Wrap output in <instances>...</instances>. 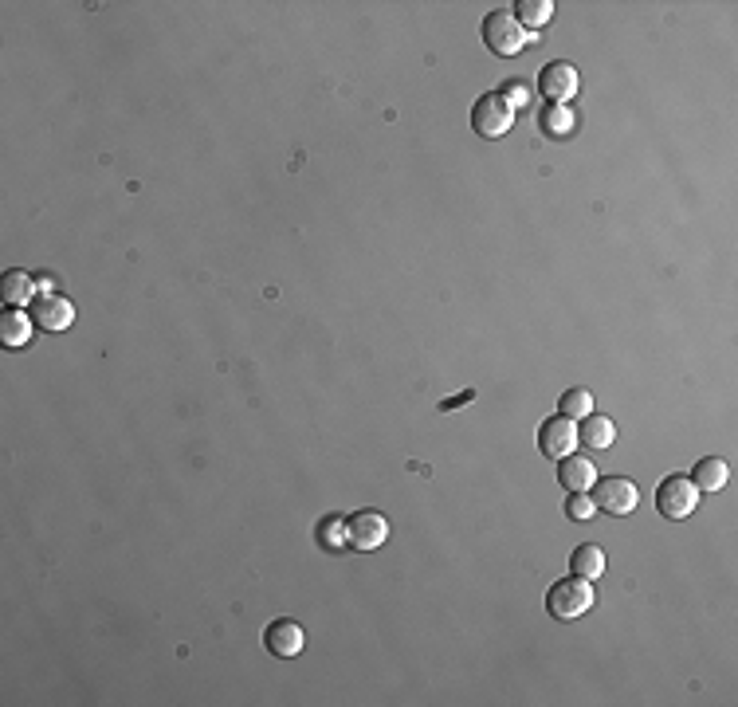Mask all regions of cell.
I'll return each mask as SVG.
<instances>
[{"instance_id": "13", "label": "cell", "mask_w": 738, "mask_h": 707, "mask_svg": "<svg viewBox=\"0 0 738 707\" xmlns=\"http://www.w3.org/2000/svg\"><path fill=\"white\" fill-rule=\"evenodd\" d=\"M558 484L566 491H589L597 484V468H593V460L589 456H562L558 460Z\"/></svg>"}, {"instance_id": "2", "label": "cell", "mask_w": 738, "mask_h": 707, "mask_svg": "<svg viewBox=\"0 0 738 707\" xmlns=\"http://www.w3.org/2000/svg\"><path fill=\"white\" fill-rule=\"evenodd\" d=\"M593 582H585V578H562V582H554L550 586V594H546V609H550V617H558V621H574L581 613H589L593 609Z\"/></svg>"}, {"instance_id": "7", "label": "cell", "mask_w": 738, "mask_h": 707, "mask_svg": "<svg viewBox=\"0 0 738 707\" xmlns=\"http://www.w3.org/2000/svg\"><path fill=\"white\" fill-rule=\"evenodd\" d=\"M538 448H542V456L546 460H562V456H570L574 448H578V421H570V417H546L542 421V429H538Z\"/></svg>"}, {"instance_id": "21", "label": "cell", "mask_w": 738, "mask_h": 707, "mask_svg": "<svg viewBox=\"0 0 738 707\" xmlns=\"http://www.w3.org/2000/svg\"><path fill=\"white\" fill-rule=\"evenodd\" d=\"M566 515H570L574 523H589V519L597 515L593 495H589V491H570V499H566Z\"/></svg>"}, {"instance_id": "10", "label": "cell", "mask_w": 738, "mask_h": 707, "mask_svg": "<svg viewBox=\"0 0 738 707\" xmlns=\"http://www.w3.org/2000/svg\"><path fill=\"white\" fill-rule=\"evenodd\" d=\"M32 319H36V327L44 330H67L75 323V307H71V299L55 295V291H44L32 303Z\"/></svg>"}, {"instance_id": "4", "label": "cell", "mask_w": 738, "mask_h": 707, "mask_svg": "<svg viewBox=\"0 0 738 707\" xmlns=\"http://www.w3.org/2000/svg\"><path fill=\"white\" fill-rule=\"evenodd\" d=\"M695 503H699V491H695V484L687 476H664L660 480V488H656V511L664 519L680 523V519H687L695 511Z\"/></svg>"}, {"instance_id": "16", "label": "cell", "mask_w": 738, "mask_h": 707, "mask_svg": "<svg viewBox=\"0 0 738 707\" xmlns=\"http://www.w3.org/2000/svg\"><path fill=\"white\" fill-rule=\"evenodd\" d=\"M605 550L601 546H593V543H581L574 554H570V574L574 578H585V582H597L601 574H605Z\"/></svg>"}, {"instance_id": "5", "label": "cell", "mask_w": 738, "mask_h": 707, "mask_svg": "<svg viewBox=\"0 0 738 707\" xmlns=\"http://www.w3.org/2000/svg\"><path fill=\"white\" fill-rule=\"evenodd\" d=\"M581 87V75L574 63H566V59H554V63H546L542 71H538V91L546 95V103H562V107H570V99L578 95Z\"/></svg>"}, {"instance_id": "15", "label": "cell", "mask_w": 738, "mask_h": 707, "mask_svg": "<svg viewBox=\"0 0 738 707\" xmlns=\"http://www.w3.org/2000/svg\"><path fill=\"white\" fill-rule=\"evenodd\" d=\"M0 295L8 307H24V303H36V279L24 272V268H12L0 279Z\"/></svg>"}, {"instance_id": "1", "label": "cell", "mask_w": 738, "mask_h": 707, "mask_svg": "<svg viewBox=\"0 0 738 707\" xmlns=\"http://www.w3.org/2000/svg\"><path fill=\"white\" fill-rule=\"evenodd\" d=\"M483 44L495 55H519L534 44V32H527L511 12H487L483 16Z\"/></svg>"}, {"instance_id": "20", "label": "cell", "mask_w": 738, "mask_h": 707, "mask_svg": "<svg viewBox=\"0 0 738 707\" xmlns=\"http://www.w3.org/2000/svg\"><path fill=\"white\" fill-rule=\"evenodd\" d=\"M318 543L326 546V550H342V546H350V535H346V519H338V515H326V519L318 523Z\"/></svg>"}, {"instance_id": "14", "label": "cell", "mask_w": 738, "mask_h": 707, "mask_svg": "<svg viewBox=\"0 0 738 707\" xmlns=\"http://www.w3.org/2000/svg\"><path fill=\"white\" fill-rule=\"evenodd\" d=\"M687 480L695 484V491H723L727 488V480H731V468H727V460H719V456H703Z\"/></svg>"}, {"instance_id": "22", "label": "cell", "mask_w": 738, "mask_h": 707, "mask_svg": "<svg viewBox=\"0 0 738 707\" xmlns=\"http://www.w3.org/2000/svg\"><path fill=\"white\" fill-rule=\"evenodd\" d=\"M499 95H503V99H507V103H511L515 110L527 107V103H530V87H527V83H503V87H499Z\"/></svg>"}, {"instance_id": "3", "label": "cell", "mask_w": 738, "mask_h": 707, "mask_svg": "<svg viewBox=\"0 0 738 707\" xmlns=\"http://www.w3.org/2000/svg\"><path fill=\"white\" fill-rule=\"evenodd\" d=\"M511 126H515V107L499 91H487L475 99L472 130L479 138H503V134H511Z\"/></svg>"}, {"instance_id": "11", "label": "cell", "mask_w": 738, "mask_h": 707, "mask_svg": "<svg viewBox=\"0 0 738 707\" xmlns=\"http://www.w3.org/2000/svg\"><path fill=\"white\" fill-rule=\"evenodd\" d=\"M578 444H585L589 452H609L617 444V421L605 413H589L578 425Z\"/></svg>"}, {"instance_id": "12", "label": "cell", "mask_w": 738, "mask_h": 707, "mask_svg": "<svg viewBox=\"0 0 738 707\" xmlns=\"http://www.w3.org/2000/svg\"><path fill=\"white\" fill-rule=\"evenodd\" d=\"M32 330H36L32 311H24V307H8V311L0 315V346H8V350L28 346V342H32Z\"/></svg>"}, {"instance_id": "17", "label": "cell", "mask_w": 738, "mask_h": 707, "mask_svg": "<svg viewBox=\"0 0 738 707\" xmlns=\"http://www.w3.org/2000/svg\"><path fill=\"white\" fill-rule=\"evenodd\" d=\"M511 16H515L527 32H538V28H546V24L554 20V0H519Z\"/></svg>"}, {"instance_id": "18", "label": "cell", "mask_w": 738, "mask_h": 707, "mask_svg": "<svg viewBox=\"0 0 738 707\" xmlns=\"http://www.w3.org/2000/svg\"><path fill=\"white\" fill-rule=\"evenodd\" d=\"M542 134H550V138H566V134H574V126H578V118H574V110L562 107V103H550V107L542 110Z\"/></svg>"}, {"instance_id": "19", "label": "cell", "mask_w": 738, "mask_h": 707, "mask_svg": "<svg viewBox=\"0 0 738 707\" xmlns=\"http://www.w3.org/2000/svg\"><path fill=\"white\" fill-rule=\"evenodd\" d=\"M593 413V397H589V389H566L562 397H558V417H570V421H581V417H589Z\"/></svg>"}, {"instance_id": "9", "label": "cell", "mask_w": 738, "mask_h": 707, "mask_svg": "<svg viewBox=\"0 0 738 707\" xmlns=\"http://www.w3.org/2000/svg\"><path fill=\"white\" fill-rule=\"evenodd\" d=\"M346 535L354 550H377V546L389 539V523L381 511H358L346 519Z\"/></svg>"}, {"instance_id": "6", "label": "cell", "mask_w": 738, "mask_h": 707, "mask_svg": "<svg viewBox=\"0 0 738 707\" xmlns=\"http://www.w3.org/2000/svg\"><path fill=\"white\" fill-rule=\"evenodd\" d=\"M593 503L605 515H633L636 503H640V491L629 476H609V480L593 484Z\"/></svg>"}, {"instance_id": "8", "label": "cell", "mask_w": 738, "mask_h": 707, "mask_svg": "<svg viewBox=\"0 0 738 707\" xmlns=\"http://www.w3.org/2000/svg\"><path fill=\"white\" fill-rule=\"evenodd\" d=\"M264 645H267V653L279 656V660H295V656L307 649V629H303L299 621L279 617V621H271L264 629Z\"/></svg>"}]
</instances>
